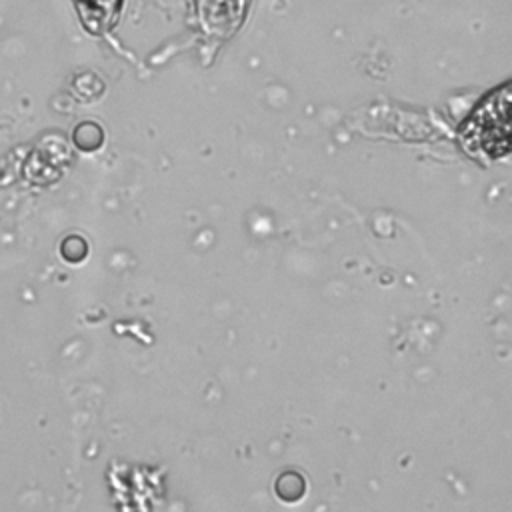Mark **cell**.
Listing matches in <instances>:
<instances>
[{"label":"cell","instance_id":"7a4b0ae2","mask_svg":"<svg viewBox=\"0 0 512 512\" xmlns=\"http://www.w3.org/2000/svg\"><path fill=\"white\" fill-rule=\"evenodd\" d=\"M250 0H194L202 30L216 38L232 36L244 22Z\"/></svg>","mask_w":512,"mask_h":512},{"label":"cell","instance_id":"6da1fadb","mask_svg":"<svg viewBox=\"0 0 512 512\" xmlns=\"http://www.w3.org/2000/svg\"><path fill=\"white\" fill-rule=\"evenodd\" d=\"M462 148L484 160H498L510 152V86L494 90L472 112L460 132Z\"/></svg>","mask_w":512,"mask_h":512}]
</instances>
